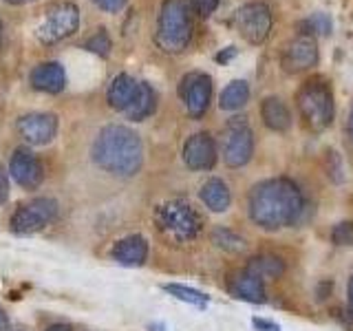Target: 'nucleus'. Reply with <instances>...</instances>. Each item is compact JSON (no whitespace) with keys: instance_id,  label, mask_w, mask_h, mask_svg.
Masks as SVG:
<instances>
[{"instance_id":"f257e3e1","label":"nucleus","mask_w":353,"mask_h":331,"mask_svg":"<svg viewBox=\"0 0 353 331\" xmlns=\"http://www.w3.org/2000/svg\"><path fill=\"white\" fill-rule=\"evenodd\" d=\"M307 208V199L296 181L274 177L256 183L250 192V219L261 230L276 232L298 223Z\"/></svg>"},{"instance_id":"f03ea898","label":"nucleus","mask_w":353,"mask_h":331,"mask_svg":"<svg viewBox=\"0 0 353 331\" xmlns=\"http://www.w3.org/2000/svg\"><path fill=\"white\" fill-rule=\"evenodd\" d=\"M93 161L106 172L132 177L141 170L143 143L135 130L124 124H108L93 143Z\"/></svg>"},{"instance_id":"7ed1b4c3","label":"nucleus","mask_w":353,"mask_h":331,"mask_svg":"<svg viewBox=\"0 0 353 331\" xmlns=\"http://www.w3.org/2000/svg\"><path fill=\"white\" fill-rule=\"evenodd\" d=\"M296 108L309 130L323 132L325 128H329L336 113L331 84L323 75H314L305 80L296 93Z\"/></svg>"},{"instance_id":"20e7f679","label":"nucleus","mask_w":353,"mask_h":331,"mask_svg":"<svg viewBox=\"0 0 353 331\" xmlns=\"http://www.w3.org/2000/svg\"><path fill=\"white\" fill-rule=\"evenodd\" d=\"M192 40V20L185 0H163L157 20V44L165 53H181Z\"/></svg>"},{"instance_id":"39448f33","label":"nucleus","mask_w":353,"mask_h":331,"mask_svg":"<svg viewBox=\"0 0 353 331\" xmlns=\"http://www.w3.org/2000/svg\"><path fill=\"white\" fill-rule=\"evenodd\" d=\"M154 223L174 243H188L196 239L203 228L199 212L183 199H172V201L161 203L154 210Z\"/></svg>"},{"instance_id":"423d86ee","label":"nucleus","mask_w":353,"mask_h":331,"mask_svg":"<svg viewBox=\"0 0 353 331\" xmlns=\"http://www.w3.org/2000/svg\"><path fill=\"white\" fill-rule=\"evenodd\" d=\"M254 157V130L245 117H232L223 132V161L230 168H243Z\"/></svg>"},{"instance_id":"0eeeda50","label":"nucleus","mask_w":353,"mask_h":331,"mask_svg":"<svg viewBox=\"0 0 353 331\" xmlns=\"http://www.w3.org/2000/svg\"><path fill=\"white\" fill-rule=\"evenodd\" d=\"M236 27L241 31V36L250 44H263L270 38L274 27L272 9L265 3H261V0H252V3L241 5L236 11Z\"/></svg>"},{"instance_id":"6e6552de","label":"nucleus","mask_w":353,"mask_h":331,"mask_svg":"<svg viewBox=\"0 0 353 331\" xmlns=\"http://www.w3.org/2000/svg\"><path fill=\"white\" fill-rule=\"evenodd\" d=\"M77 27H80V9L73 3H60L47 11V18L38 27L36 36L44 44H53L73 36Z\"/></svg>"},{"instance_id":"1a4fd4ad","label":"nucleus","mask_w":353,"mask_h":331,"mask_svg":"<svg viewBox=\"0 0 353 331\" xmlns=\"http://www.w3.org/2000/svg\"><path fill=\"white\" fill-rule=\"evenodd\" d=\"M58 214V201L55 199H36L20 205L11 217V230L16 234H33L47 228Z\"/></svg>"},{"instance_id":"9d476101","label":"nucleus","mask_w":353,"mask_h":331,"mask_svg":"<svg viewBox=\"0 0 353 331\" xmlns=\"http://www.w3.org/2000/svg\"><path fill=\"white\" fill-rule=\"evenodd\" d=\"M179 97L183 99L190 117L201 119L210 106V99H212V77L199 71L183 75L179 84Z\"/></svg>"},{"instance_id":"9b49d317","label":"nucleus","mask_w":353,"mask_h":331,"mask_svg":"<svg viewBox=\"0 0 353 331\" xmlns=\"http://www.w3.org/2000/svg\"><path fill=\"white\" fill-rule=\"evenodd\" d=\"M318 44L314 36L307 33H298L294 40L285 44L281 55V66L285 73H303L318 64Z\"/></svg>"},{"instance_id":"f8f14e48","label":"nucleus","mask_w":353,"mask_h":331,"mask_svg":"<svg viewBox=\"0 0 353 331\" xmlns=\"http://www.w3.org/2000/svg\"><path fill=\"white\" fill-rule=\"evenodd\" d=\"M216 159V141L210 132H194L183 143V161L190 170H212Z\"/></svg>"},{"instance_id":"ddd939ff","label":"nucleus","mask_w":353,"mask_h":331,"mask_svg":"<svg viewBox=\"0 0 353 331\" xmlns=\"http://www.w3.org/2000/svg\"><path fill=\"white\" fill-rule=\"evenodd\" d=\"M18 130L25 141L33 143V146H44L58 135V117L53 113H29L20 117Z\"/></svg>"},{"instance_id":"4468645a","label":"nucleus","mask_w":353,"mask_h":331,"mask_svg":"<svg viewBox=\"0 0 353 331\" xmlns=\"http://www.w3.org/2000/svg\"><path fill=\"white\" fill-rule=\"evenodd\" d=\"M9 174L14 177V181L27 190H36L42 183V166L38 157L29 148H18L9 159Z\"/></svg>"},{"instance_id":"2eb2a0df","label":"nucleus","mask_w":353,"mask_h":331,"mask_svg":"<svg viewBox=\"0 0 353 331\" xmlns=\"http://www.w3.org/2000/svg\"><path fill=\"white\" fill-rule=\"evenodd\" d=\"M228 292L239 298V301H245L252 305H263L268 301V292H265V283L261 279H256L254 274H250L248 270L234 272L228 279Z\"/></svg>"},{"instance_id":"dca6fc26","label":"nucleus","mask_w":353,"mask_h":331,"mask_svg":"<svg viewBox=\"0 0 353 331\" xmlns=\"http://www.w3.org/2000/svg\"><path fill=\"white\" fill-rule=\"evenodd\" d=\"M110 257L119 265H126V268H139L148 259V241L139 234L119 239L110 250Z\"/></svg>"},{"instance_id":"f3484780","label":"nucleus","mask_w":353,"mask_h":331,"mask_svg":"<svg viewBox=\"0 0 353 331\" xmlns=\"http://www.w3.org/2000/svg\"><path fill=\"white\" fill-rule=\"evenodd\" d=\"M31 84L42 93H62L66 86V73L60 62H42L31 71Z\"/></svg>"},{"instance_id":"a211bd4d","label":"nucleus","mask_w":353,"mask_h":331,"mask_svg":"<svg viewBox=\"0 0 353 331\" xmlns=\"http://www.w3.org/2000/svg\"><path fill=\"white\" fill-rule=\"evenodd\" d=\"M263 124L274 132H285L292 126V113L279 95H270L261 102Z\"/></svg>"},{"instance_id":"6ab92c4d","label":"nucleus","mask_w":353,"mask_h":331,"mask_svg":"<svg viewBox=\"0 0 353 331\" xmlns=\"http://www.w3.org/2000/svg\"><path fill=\"white\" fill-rule=\"evenodd\" d=\"M154 108H157V93H154V88L148 82H139L135 97H132V102L128 104L124 113L130 121H141L150 117Z\"/></svg>"},{"instance_id":"aec40b11","label":"nucleus","mask_w":353,"mask_h":331,"mask_svg":"<svg viewBox=\"0 0 353 331\" xmlns=\"http://www.w3.org/2000/svg\"><path fill=\"white\" fill-rule=\"evenodd\" d=\"M201 201L205 203L208 210H212V212H225V210L232 205V192L230 188L223 179H219V177H212V179H208L203 185H201Z\"/></svg>"},{"instance_id":"412c9836","label":"nucleus","mask_w":353,"mask_h":331,"mask_svg":"<svg viewBox=\"0 0 353 331\" xmlns=\"http://www.w3.org/2000/svg\"><path fill=\"white\" fill-rule=\"evenodd\" d=\"M137 80L128 73H119L108 86V104L115 110H126L137 91Z\"/></svg>"},{"instance_id":"4be33fe9","label":"nucleus","mask_w":353,"mask_h":331,"mask_svg":"<svg viewBox=\"0 0 353 331\" xmlns=\"http://www.w3.org/2000/svg\"><path fill=\"white\" fill-rule=\"evenodd\" d=\"M245 270L265 283V281L281 279V276L285 274V261L279 259V257H274V254H259V257H252L248 261Z\"/></svg>"},{"instance_id":"5701e85b","label":"nucleus","mask_w":353,"mask_h":331,"mask_svg":"<svg viewBox=\"0 0 353 331\" xmlns=\"http://www.w3.org/2000/svg\"><path fill=\"white\" fill-rule=\"evenodd\" d=\"M250 102V84L245 80L230 82L219 97L221 110H239Z\"/></svg>"},{"instance_id":"b1692460","label":"nucleus","mask_w":353,"mask_h":331,"mask_svg":"<svg viewBox=\"0 0 353 331\" xmlns=\"http://www.w3.org/2000/svg\"><path fill=\"white\" fill-rule=\"evenodd\" d=\"M212 243L216 248L225 250V252H232V254H239L248 248L245 239H243L241 234H236V232H232L228 228H216L212 232Z\"/></svg>"},{"instance_id":"393cba45","label":"nucleus","mask_w":353,"mask_h":331,"mask_svg":"<svg viewBox=\"0 0 353 331\" xmlns=\"http://www.w3.org/2000/svg\"><path fill=\"white\" fill-rule=\"evenodd\" d=\"M163 290L168 292L170 296L188 303V305H194V307H205L208 305V296L203 292H199V290H192V287L170 283V285H163Z\"/></svg>"},{"instance_id":"a878e982","label":"nucleus","mask_w":353,"mask_h":331,"mask_svg":"<svg viewBox=\"0 0 353 331\" xmlns=\"http://www.w3.org/2000/svg\"><path fill=\"white\" fill-rule=\"evenodd\" d=\"M301 27L305 29L301 33H307V36H314V33H320V36H329L331 29H334V25H331V18L327 14H323V11H318V14H314L312 18H307Z\"/></svg>"},{"instance_id":"bb28decb","label":"nucleus","mask_w":353,"mask_h":331,"mask_svg":"<svg viewBox=\"0 0 353 331\" xmlns=\"http://www.w3.org/2000/svg\"><path fill=\"white\" fill-rule=\"evenodd\" d=\"M331 241L342 248H353V221H340L331 230Z\"/></svg>"},{"instance_id":"cd10ccee","label":"nucleus","mask_w":353,"mask_h":331,"mask_svg":"<svg viewBox=\"0 0 353 331\" xmlns=\"http://www.w3.org/2000/svg\"><path fill=\"white\" fill-rule=\"evenodd\" d=\"M110 47H113V42H110L106 29H99L93 38L86 40V49L91 53H97L99 58H106V55L110 53Z\"/></svg>"},{"instance_id":"c85d7f7f","label":"nucleus","mask_w":353,"mask_h":331,"mask_svg":"<svg viewBox=\"0 0 353 331\" xmlns=\"http://www.w3.org/2000/svg\"><path fill=\"white\" fill-rule=\"evenodd\" d=\"M192 7L201 18H210L219 7V0H192Z\"/></svg>"},{"instance_id":"c756f323","label":"nucleus","mask_w":353,"mask_h":331,"mask_svg":"<svg viewBox=\"0 0 353 331\" xmlns=\"http://www.w3.org/2000/svg\"><path fill=\"white\" fill-rule=\"evenodd\" d=\"M95 5L108 11V14H117V11H121L128 5V0H95Z\"/></svg>"},{"instance_id":"7c9ffc66","label":"nucleus","mask_w":353,"mask_h":331,"mask_svg":"<svg viewBox=\"0 0 353 331\" xmlns=\"http://www.w3.org/2000/svg\"><path fill=\"white\" fill-rule=\"evenodd\" d=\"M252 325L256 331H281V327L276 323H272V320H265V318H259V316L252 318Z\"/></svg>"},{"instance_id":"2f4dec72","label":"nucleus","mask_w":353,"mask_h":331,"mask_svg":"<svg viewBox=\"0 0 353 331\" xmlns=\"http://www.w3.org/2000/svg\"><path fill=\"white\" fill-rule=\"evenodd\" d=\"M9 199V177H7V170L0 166V203H7Z\"/></svg>"},{"instance_id":"473e14b6","label":"nucleus","mask_w":353,"mask_h":331,"mask_svg":"<svg viewBox=\"0 0 353 331\" xmlns=\"http://www.w3.org/2000/svg\"><path fill=\"white\" fill-rule=\"evenodd\" d=\"M234 55H236V49L234 47H228L225 53H219L216 55V62H228L230 58H234Z\"/></svg>"},{"instance_id":"72a5a7b5","label":"nucleus","mask_w":353,"mask_h":331,"mask_svg":"<svg viewBox=\"0 0 353 331\" xmlns=\"http://www.w3.org/2000/svg\"><path fill=\"white\" fill-rule=\"evenodd\" d=\"M9 327V318H7V314L0 309V331H5Z\"/></svg>"},{"instance_id":"f704fd0d","label":"nucleus","mask_w":353,"mask_h":331,"mask_svg":"<svg viewBox=\"0 0 353 331\" xmlns=\"http://www.w3.org/2000/svg\"><path fill=\"white\" fill-rule=\"evenodd\" d=\"M347 130H349V139L353 143V108H351V115H349V126H347Z\"/></svg>"},{"instance_id":"c9c22d12","label":"nucleus","mask_w":353,"mask_h":331,"mask_svg":"<svg viewBox=\"0 0 353 331\" xmlns=\"http://www.w3.org/2000/svg\"><path fill=\"white\" fill-rule=\"evenodd\" d=\"M47 331H71V327H69V325H53V327H49Z\"/></svg>"},{"instance_id":"e433bc0d","label":"nucleus","mask_w":353,"mask_h":331,"mask_svg":"<svg viewBox=\"0 0 353 331\" xmlns=\"http://www.w3.org/2000/svg\"><path fill=\"white\" fill-rule=\"evenodd\" d=\"M349 303H351V309H353V279L349 281Z\"/></svg>"},{"instance_id":"4c0bfd02","label":"nucleus","mask_w":353,"mask_h":331,"mask_svg":"<svg viewBox=\"0 0 353 331\" xmlns=\"http://www.w3.org/2000/svg\"><path fill=\"white\" fill-rule=\"evenodd\" d=\"M5 3H9V5H22L25 0H5Z\"/></svg>"},{"instance_id":"58836bf2","label":"nucleus","mask_w":353,"mask_h":331,"mask_svg":"<svg viewBox=\"0 0 353 331\" xmlns=\"http://www.w3.org/2000/svg\"><path fill=\"white\" fill-rule=\"evenodd\" d=\"M0 47H3V20H0Z\"/></svg>"},{"instance_id":"ea45409f","label":"nucleus","mask_w":353,"mask_h":331,"mask_svg":"<svg viewBox=\"0 0 353 331\" xmlns=\"http://www.w3.org/2000/svg\"><path fill=\"white\" fill-rule=\"evenodd\" d=\"M150 331H163L161 327H157V325H150Z\"/></svg>"},{"instance_id":"a19ab883","label":"nucleus","mask_w":353,"mask_h":331,"mask_svg":"<svg viewBox=\"0 0 353 331\" xmlns=\"http://www.w3.org/2000/svg\"><path fill=\"white\" fill-rule=\"evenodd\" d=\"M25 3H29V0H25Z\"/></svg>"}]
</instances>
